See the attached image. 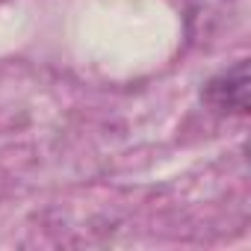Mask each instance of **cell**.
<instances>
[{
    "label": "cell",
    "instance_id": "cell-1",
    "mask_svg": "<svg viewBox=\"0 0 251 251\" xmlns=\"http://www.w3.org/2000/svg\"><path fill=\"white\" fill-rule=\"evenodd\" d=\"M201 100L219 115H245L248 112V62L239 59L236 65L219 71L201 89Z\"/></svg>",
    "mask_w": 251,
    "mask_h": 251
}]
</instances>
